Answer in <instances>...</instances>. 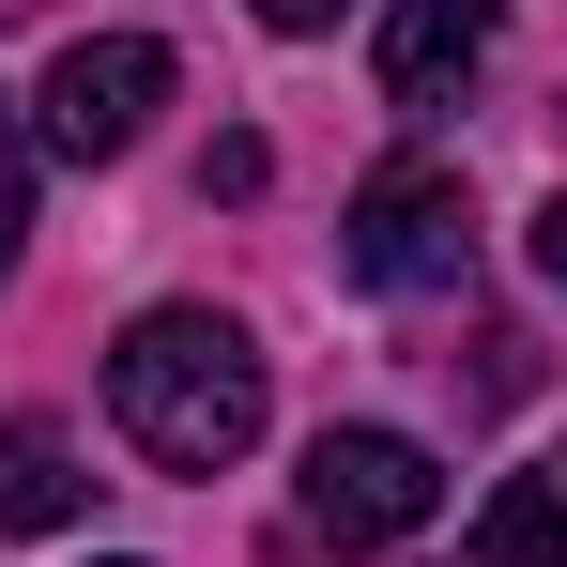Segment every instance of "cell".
<instances>
[{
	"label": "cell",
	"mask_w": 567,
	"mask_h": 567,
	"mask_svg": "<svg viewBox=\"0 0 567 567\" xmlns=\"http://www.w3.org/2000/svg\"><path fill=\"white\" fill-rule=\"evenodd\" d=\"M107 414L154 475H230L261 445V338L230 307H138L107 353Z\"/></svg>",
	"instance_id": "1"
},
{
	"label": "cell",
	"mask_w": 567,
	"mask_h": 567,
	"mask_svg": "<svg viewBox=\"0 0 567 567\" xmlns=\"http://www.w3.org/2000/svg\"><path fill=\"white\" fill-rule=\"evenodd\" d=\"M154 107H169V47H154V31H78V47L47 62L31 154H78V169H107V154H138V138H154Z\"/></svg>",
	"instance_id": "3"
},
{
	"label": "cell",
	"mask_w": 567,
	"mask_h": 567,
	"mask_svg": "<svg viewBox=\"0 0 567 567\" xmlns=\"http://www.w3.org/2000/svg\"><path fill=\"white\" fill-rule=\"evenodd\" d=\"M475 567H567V491L553 475H506L475 506Z\"/></svg>",
	"instance_id": "7"
},
{
	"label": "cell",
	"mask_w": 567,
	"mask_h": 567,
	"mask_svg": "<svg viewBox=\"0 0 567 567\" xmlns=\"http://www.w3.org/2000/svg\"><path fill=\"white\" fill-rule=\"evenodd\" d=\"M93 567H138V553H93Z\"/></svg>",
	"instance_id": "11"
},
{
	"label": "cell",
	"mask_w": 567,
	"mask_h": 567,
	"mask_svg": "<svg viewBox=\"0 0 567 567\" xmlns=\"http://www.w3.org/2000/svg\"><path fill=\"white\" fill-rule=\"evenodd\" d=\"M246 16H261V31H338L353 0H246Z\"/></svg>",
	"instance_id": "9"
},
{
	"label": "cell",
	"mask_w": 567,
	"mask_h": 567,
	"mask_svg": "<svg viewBox=\"0 0 567 567\" xmlns=\"http://www.w3.org/2000/svg\"><path fill=\"white\" fill-rule=\"evenodd\" d=\"M553 491H567V461H553Z\"/></svg>",
	"instance_id": "12"
},
{
	"label": "cell",
	"mask_w": 567,
	"mask_h": 567,
	"mask_svg": "<svg viewBox=\"0 0 567 567\" xmlns=\"http://www.w3.org/2000/svg\"><path fill=\"white\" fill-rule=\"evenodd\" d=\"M338 261H353V291H461V261H475L461 169H430V154L369 169V185H353V230H338Z\"/></svg>",
	"instance_id": "2"
},
{
	"label": "cell",
	"mask_w": 567,
	"mask_h": 567,
	"mask_svg": "<svg viewBox=\"0 0 567 567\" xmlns=\"http://www.w3.org/2000/svg\"><path fill=\"white\" fill-rule=\"evenodd\" d=\"M491 31H506V0H383V93L445 107L475 62H491Z\"/></svg>",
	"instance_id": "5"
},
{
	"label": "cell",
	"mask_w": 567,
	"mask_h": 567,
	"mask_svg": "<svg viewBox=\"0 0 567 567\" xmlns=\"http://www.w3.org/2000/svg\"><path fill=\"white\" fill-rule=\"evenodd\" d=\"M430 506H445V475L414 430H322L307 445V537H338V553H399Z\"/></svg>",
	"instance_id": "4"
},
{
	"label": "cell",
	"mask_w": 567,
	"mask_h": 567,
	"mask_svg": "<svg viewBox=\"0 0 567 567\" xmlns=\"http://www.w3.org/2000/svg\"><path fill=\"white\" fill-rule=\"evenodd\" d=\"M537 277L567 291V199H553V215H537Z\"/></svg>",
	"instance_id": "10"
},
{
	"label": "cell",
	"mask_w": 567,
	"mask_h": 567,
	"mask_svg": "<svg viewBox=\"0 0 567 567\" xmlns=\"http://www.w3.org/2000/svg\"><path fill=\"white\" fill-rule=\"evenodd\" d=\"M16 246H31V123L0 93V277H16Z\"/></svg>",
	"instance_id": "8"
},
{
	"label": "cell",
	"mask_w": 567,
	"mask_h": 567,
	"mask_svg": "<svg viewBox=\"0 0 567 567\" xmlns=\"http://www.w3.org/2000/svg\"><path fill=\"white\" fill-rule=\"evenodd\" d=\"M78 506H93V475H78V445H62L47 414H16V430H0V522H16V537H62Z\"/></svg>",
	"instance_id": "6"
}]
</instances>
